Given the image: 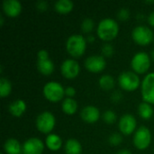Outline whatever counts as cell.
<instances>
[{
	"label": "cell",
	"instance_id": "cell-1",
	"mask_svg": "<svg viewBox=\"0 0 154 154\" xmlns=\"http://www.w3.org/2000/svg\"><path fill=\"white\" fill-rule=\"evenodd\" d=\"M118 32L119 24L115 19L106 17L98 23L97 33L101 40L105 42L112 41L118 35Z\"/></svg>",
	"mask_w": 154,
	"mask_h": 154
},
{
	"label": "cell",
	"instance_id": "cell-2",
	"mask_svg": "<svg viewBox=\"0 0 154 154\" xmlns=\"http://www.w3.org/2000/svg\"><path fill=\"white\" fill-rule=\"evenodd\" d=\"M87 39L80 34L70 35L66 42V49L69 54L73 58L81 57L87 49Z\"/></svg>",
	"mask_w": 154,
	"mask_h": 154
},
{
	"label": "cell",
	"instance_id": "cell-3",
	"mask_svg": "<svg viewBox=\"0 0 154 154\" xmlns=\"http://www.w3.org/2000/svg\"><path fill=\"white\" fill-rule=\"evenodd\" d=\"M42 93L47 100L51 103H57L60 100H63L65 96V88L59 82L50 81L44 85Z\"/></svg>",
	"mask_w": 154,
	"mask_h": 154
},
{
	"label": "cell",
	"instance_id": "cell-4",
	"mask_svg": "<svg viewBox=\"0 0 154 154\" xmlns=\"http://www.w3.org/2000/svg\"><path fill=\"white\" fill-rule=\"evenodd\" d=\"M55 125L56 118L54 115L49 111H43L39 114L35 121V125L39 132L47 134H50L51 133V131L55 127Z\"/></svg>",
	"mask_w": 154,
	"mask_h": 154
},
{
	"label": "cell",
	"instance_id": "cell-5",
	"mask_svg": "<svg viewBox=\"0 0 154 154\" xmlns=\"http://www.w3.org/2000/svg\"><path fill=\"white\" fill-rule=\"evenodd\" d=\"M118 84L125 91H134L142 84L138 74L134 71H124L118 77Z\"/></svg>",
	"mask_w": 154,
	"mask_h": 154
},
{
	"label": "cell",
	"instance_id": "cell-6",
	"mask_svg": "<svg viewBox=\"0 0 154 154\" xmlns=\"http://www.w3.org/2000/svg\"><path fill=\"white\" fill-rule=\"evenodd\" d=\"M132 37L135 43L141 46L149 45L154 39L153 32L146 25H138L133 29Z\"/></svg>",
	"mask_w": 154,
	"mask_h": 154
},
{
	"label": "cell",
	"instance_id": "cell-7",
	"mask_svg": "<svg viewBox=\"0 0 154 154\" xmlns=\"http://www.w3.org/2000/svg\"><path fill=\"white\" fill-rule=\"evenodd\" d=\"M131 67L136 74L147 72L151 67V57L147 52L139 51L134 55L131 60Z\"/></svg>",
	"mask_w": 154,
	"mask_h": 154
},
{
	"label": "cell",
	"instance_id": "cell-8",
	"mask_svg": "<svg viewBox=\"0 0 154 154\" xmlns=\"http://www.w3.org/2000/svg\"><path fill=\"white\" fill-rule=\"evenodd\" d=\"M133 143L134 147L140 151L147 149L152 143V133L150 129L144 125L140 126L134 132Z\"/></svg>",
	"mask_w": 154,
	"mask_h": 154
},
{
	"label": "cell",
	"instance_id": "cell-9",
	"mask_svg": "<svg viewBox=\"0 0 154 154\" xmlns=\"http://www.w3.org/2000/svg\"><path fill=\"white\" fill-rule=\"evenodd\" d=\"M141 93L143 102L154 105V72L144 77L141 84Z\"/></svg>",
	"mask_w": 154,
	"mask_h": 154
},
{
	"label": "cell",
	"instance_id": "cell-10",
	"mask_svg": "<svg viewBox=\"0 0 154 154\" xmlns=\"http://www.w3.org/2000/svg\"><path fill=\"white\" fill-rule=\"evenodd\" d=\"M60 72L64 78L73 79L79 76L80 72V66L77 60L73 59H67L63 60L60 65Z\"/></svg>",
	"mask_w": 154,
	"mask_h": 154
},
{
	"label": "cell",
	"instance_id": "cell-11",
	"mask_svg": "<svg viewBox=\"0 0 154 154\" xmlns=\"http://www.w3.org/2000/svg\"><path fill=\"white\" fill-rule=\"evenodd\" d=\"M84 66L92 73H99L106 69V61L102 55H91L85 60Z\"/></svg>",
	"mask_w": 154,
	"mask_h": 154
},
{
	"label": "cell",
	"instance_id": "cell-12",
	"mask_svg": "<svg viewBox=\"0 0 154 154\" xmlns=\"http://www.w3.org/2000/svg\"><path fill=\"white\" fill-rule=\"evenodd\" d=\"M136 126V118L132 114H125L119 119L118 128L120 132L125 135H130L131 134L135 132Z\"/></svg>",
	"mask_w": 154,
	"mask_h": 154
},
{
	"label": "cell",
	"instance_id": "cell-13",
	"mask_svg": "<svg viewBox=\"0 0 154 154\" xmlns=\"http://www.w3.org/2000/svg\"><path fill=\"white\" fill-rule=\"evenodd\" d=\"M44 151L43 142L36 137H31L23 143V154H42Z\"/></svg>",
	"mask_w": 154,
	"mask_h": 154
},
{
	"label": "cell",
	"instance_id": "cell-14",
	"mask_svg": "<svg viewBox=\"0 0 154 154\" xmlns=\"http://www.w3.org/2000/svg\"><path fill=\"white\" fill-rule=\"evenodd\" d=\"M2 6L4 13L12 18L17 17L23 10V5L18 0H4Z\"/></svg>",
	"mask_w": 154,
	"mask_h": 154
},
{
	"label": "cell",
	"instance_id": "cell-15",
	"mask_svg": "<svg viewBox=\"0 0 154 154\" xmlns=\"http://www.w3.org/2000/svg\"><path fill=\"white\" fill-rule=\"evenodd\" d=\"M81 119L88 124H95L100 118V111L95 106H86L80 112Z\"/></svg>",
	"mask_w": 154,
	"mask_h": 154
},
{
	"label": "cell",
	"instance_id": "cell-16",
	"mask_svg": "<svg viewBox=\"0 0 154 154\" xmlns=\"http://www.w3.org/2000/svg\"><path fill=\"white\" fill-rule=\"evenodd\" d=\"M27 106L24 100L23 99H15L8 106L9 113L14 117H20L26 111Z\"/></svg>",
	"mask_w": 154,
	"mask_h": 154
},
{
	"label": "cell",
	"instance_id": "cell-17",
	"mask_svg": "<svg viewBox=\"0 0 154 154\" xmlns=\"http://www.w3.org/2000/svg\"><path fill=\"white\" fill-rule=\"evenodd\" d=\"M4 151L6 154H22L23 145L16 139L9 138L4 143Z\"/></svg>",
	"mask_w": 154,
	"mask_h": 154
},
{
	"label": "cell",
	"instance_id": "cell-18",
	"mask_svg": "<svg viewBox=\"0 0 154 154\" xmlns=\"http://www.w3.org/2000/svg\"><path fill=\"white\" fill-rule=\"evenodd\" d=\"M54 63L51 59L47 60H37V69L42 75L49 76L54 71Z\"/></svg>",
	"mask_w": 154,
	"mask_h": 154
},
{
	"label": "cell",
	"instance_id": "cell-19",
	"mask_svg": "<svg viewBox=\"0 0 154 154\" xmlns=\"http://www.w3.org/2000/svg\"><path fill=\"white\" fill-rule=\"evenodd\" d=\"M45 144L47 148L52 152L60 150L62 146V140L60 135L56 134H50L45 139Z\"/></svg>",
	"mask_w": 154,
	"mask_h": 154
},
{
	"label": "cell",
	"instance_id": "cell-20",
	"mask_svg": "<svg viewBox=\"0 0 154 154\" xmlns=\"http://www.w3.org/2000/svg\"><path fill=\"white\" fill-rule=\"evenodd\" d=\"M65 153L66 154H81L82 153V145L79 141L74 138L67 140L65 143Z\"/></svg>",
	"mask_w": 154,
	"mask_h": 154
},
{
	"label": "cell",
	"instance_id": "cell-21",
	"mask_svg": "<svg viewBox=\"0 0 154 154\" xmlns=\"http://www.w3.org/2000/svg\"><path fill=\"white\" fill-rule=\"evenodd\" d=\"M61 109H62L64 114L69 115V116H72L78 110V103L74 98L67 97V98L62 100Z\"/></svg>",
	"mask_w": 154,
	"mask_h": 154
},
{
	"label": "cell",
	"instance_id": "cell-22",
	"mask_svg": "<svg viewBox=\"0 0 154 154\" xmlns=\"http://www.w3.org/2000/svg\"><path fill=\"white\" fill-rule=\"evenodd\" d=\"M74 3L70 0H58L54 4V9L60 14H69L73 10Z\"/></svg>",
	"mask_w": 154,
	"mask_h": 154
},
{
	"label": "cell",
	"instance_id": "cell-23",
	"mask_svg": "<svg viewBox=\"0 0 154 154\" xmlns=\"http://www.w3.org/2000/svg\"><path fill=\"white\" fill-rule=\"evenodd\" d=\"M153 108L152 106L147 102H142L138 106V114L141 118L144 120H149L153 116Z\"/></svg>",
	"mask_w": 154,
	"mask_h": 154
},
{
	"label": "cell",
	"instance_id": "cell-24",
	"mask_svg": "<svg viewBox=\"0 0 154 154\" xmlns=\"http://www.w3.org/2000/svg\"><path fill=\"white\" fill-rule=\"evenodd\" d=\"M98 85L104 90H111L115 87V79L109 74H105L99 78Z\"/></svg>",
	"mask_w": 154,
	"mask_h": 154
},
{
	"label": "cell",
	"instance_id": "cell-25",
	"mask_svg": "<svg viewBox=\"0 0 154 154\" xmlns=\"http://www.w3.org/2000/svg\"><path fill=\"white\" fill-rule=\"evenodd\" d=\"M12 92V84L5 77L0 78V96L1 97H8Z\"/></svg>",
	"mask_w": 154,
	"mask_h": 154
},
{
	"label": "cell",
	"instance_id": "cell-26",
	"mask_svg": "<svg viewBox=\"0 0 154 154\" xmlns=\"http://www.w3.org/2000/svg\"><path fill=\"white\" fill-rule=\"evenodd\" d=\"M94 26H95V22L92 18H89V17L83 19L81 23V30L85 33L91 32L94 29Z\"/></svg>",
	"mask_w": 154,
	"mask_h": 154
},
{
	"label": "cell",
	"instance_id": "cell-27",
	"mask_svg": "<svg viewBox=\"0 0 154 154\" xmlns=\"http://www.w3.org/2000/svg\"><path fill=\"white\" fill-rule=\"evenodd\" d=\"M104 122L107 125H113L116 120V114L113 110H106L102 115Z\"/></svg>",
	"mask_w": 154,
	"mask_h": 154
},
{
	"label": "cell",
	"instance_id": "cell-28",
	"mask_svg": "<svg viewBox=\"0 0 154 154\" xmlns=\"http://www.w3.org/2000/svg\"><path fill=\"white\" fill-rule=\"evenodd\" d=\"M123 135L121 134L118 133H114L112 134H110V136L108 137V143L112 145V146H118L122 143L123 142Z\"/></svg>",
	"mask_w": 154,
	"mask_h": 154
},
{
	"label": "cell",
	"instance_id": "cell-29",
	"mask_svg": "<svg viewBox=\"0 0 154 154\" xmlns=\"http://www.w3.org/2000/svg\"><path fill=\"white\" fill-rule=\"evenodd\" d=\"M101 51H102V54H103L104 57L108 58V57H111L114 54V47L110 43H105L102 46Z\"/></svg>",
	"mask_w": 154,
	"mask_h": 154
},
{
	"label": "cell",
	"instance_id": "cell-30",
	"mask_svg": "<svg viewBox=\"0 0 154 154\" xmlns=\"http://www.w3.org/2000/svg\"><path fill=\"white\" fill-rule=\"evenodd\" d=\"M129 17H130V11L127 8L123 7V8L119 9V11L117 12V18L120 21H123V22L127 21L129 19Z\"/></svg>",
	"mask_w": 154,
	"mask_h": 154
},
{
	"label": "cell",
	"instance_id": "cell-31",
	"mask_svg": "<svg viewBox=\"0 0 154 154\" xmlns=\"http://www.w3.org/2000/svg\"><path fill=\"white\" fill-rule=\"evenodd\" d=\"M123 94L120 91H115L111 96V99L114 103H119L123 99Z\"/></svg>",
	"mask_w": 154,
	"mask_h": 154
},
{
	"label": "cell",
	"instance_id": "cell-32",
	"mask_svg": "<svg viewBox=\"0 0 154 154\" xmlns=\"http://www.w3.org/2000/svg\"><path fill=\"white\" fill-rule=\"evenodd\" d=\"M36 8L40 11H45L48 8V3L44 0H40L36 3Z\"/></svg>",
	"mask_w": 154,
	"mask_h": 154
},
{
	"label": "cell",
	"instance_id": "cell-33",
	"mask_svg": "<svg viewBox=\"0 0 154 154\" xmlns=\"http://www.w3.org/2000/svg\"><path fill=\"white\" fill-rule=\"evenodd\" d=\"M38 60H47L50 59V54L46 50H40L37 53Z\"/></svg>",
	"mask_w": 154,
	"mask_h": 154
},
{
	"label": "cell",
	"instance_id": "cell-34",
	"mask_svg": "<svg viewBox=\"0 0 154 154\" xmlns=\"http://www.w3.org/2000/svg\"><path fill=\"white\" fill-rule=\"evenodd\" d=\"M76 95V89L73 87H67L65 88V96H67L69 98H73V97Z\"/></svg>",
	"mask_w": 154,
	"mask_h": 154
},
{
	"label": "cell",
	"instance_id": "cell-35",
	"mask_svg": "<svg viewBox=\"0 0 154 154\" xmlns=\"http://www.w3.org/2000/svg\"><path fill=\"white\" fill-rule=\"evenodd\" d=\"M148 22L152 26L154 27V10L152 13H150V14L148 16Z\"/></svg>",
	"mask_w": 154,
	"mask_h": 154
},
{
	"label": "cell",
	"instance_id": "cell-36",
	"mask_svg": "<svg viewBox=\"0 0 154 154\" xmlns=\"http://www.w3.org/2000/svg\"><path fill=\"white\" fill-rule=\"evenodd\" d=\"M116 154H133L131 152V151L127 150V149H122V150H119Z\"/></svg>",
	"mask_w": 154,
	"mask_h": 154
},
{
	"label": "cell",
	"instance_id": "cell-37",
	"mask_svg": "<svg viewBox=\"0 0 154 154\" xmlns=\"http://www.w3.org/2000/svg\"><path fill=\"white\" fill-rule=\"evenodd\" d=\"M86 39H87V42H93L95 41V37L93 35H88Z\"/></svg>",
	"mask_w": 154,
	"mask_h": 154
},
{
	"label": "cell",
	"instance_id": "cell-38",
	"mask_svg": "<svg viewBox=\"0 0 154 154\" xmlns=\"http://www.w3.org/2000/svg\"><path fill=\"white\" fill-rule=\"evenodd\" d=\"M4 21H5V20H4L3 15H1V16H0V25H1V26H3V24H4Z\"/></svg>",
	"mask_w": 154,
	"mask_h": 154
},
{
	"label": "cell",
	"instance_id": "cell-39",
	"mask_svg": "<svg viewBox=\"0 0 154 154\" xmlns=\"http://www.w3.org/2000/svg\"><path fill=\"white\" fill-rule=\"evenodd\" d=\"M144 3H146V4H154V0H147V1H145Z\"/></svg>",
	"mask_w": 154,
	"mask_h": 154
},
{
	"label": "cell",
	"instance_id": "cell-40",
	"mask_svg": "<svg viewBox=\"0 0 154 154\" xmlns=\"http://www.w3.org/2000/svg\"><path fill=\"white\" fill-rule=\"evenodd\" d=\"M152 59L154 60V50L152 51Z\"/></svg>",
	"mask_w": 154,
	"mask_h": 154
},
{
	"label": "cell",
	"instance_id": "cell-41",
	"mask_svg": "<svg viewBox=\"0 0 154 154\" xmlns=\"http://www.w3.org/2000/svg\"><path fill=\"white\" fill-rule=\"evenodd\" d=\"M0 154H5V153H4V152H1V153H0Z\"/></svg>",
	"mask_w": 154,
	"mask_h": 154
},
{
	"label": "cell",
	"instance_id": "cell-42",
	"mask_svg": "<svg viewBox=\"0 0 154 154\" xmlns=\"http://www.w3.org/2000/svg\"><path fill=\"white\" fill-rule=\"evenodd\" d=\"M153 42H154V39H153Z\"/></svg>",
	"mask_w": 154,
	"mask_h": 154
}]
</instances>
